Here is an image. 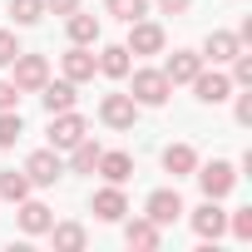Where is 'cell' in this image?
I'll list each match as a JSON object with an SVG mask.
<instances>
[{"mask_svg": "<svg viewBox=\"0 0 252 252\" xmlns=\"http://www.w3.org/2000/svg\"><path fill=\"white\" fill-rule=\"evenodd\" d=\"M129 74H134L129 99H134L139 109H163V104H168L173 84H168V74H163V69H129Z\"/></svg>", "mask_w": 252, "mask_h": 252, "instance_id": "obj_1", "label": "cell"}, {"mask_svg": "<svg viewBox=\"0 0 252 252\" xmlns=\"http://www.w3.org/2000/svg\"><path fill=\"white\" fill-rule=\"evenodd\" d=\"M20 55V40H15V30H0V69H10V60Z\"/></svg>", "mask_w": 252, "mask_h": 252, "instance_id": "obj_30", "label": "cell"}, {"mask_svg": "<svg viewBox=\"0 0 252 252\" xmlns=\"http://www.w3.org/2000/svg\"><path fill=\"white\" fill-rule=\"evenodd\" d=\"M183 213H188V208H183L178 188H154V193L144 198V218H154L158 227H173V222H178Z\"/></svg>", "mask_w": 252, "mask_h": 252, "instance_id": "obj_8", "label": "cell"}, {"mask_svg": "<svg viewBox=\"0 0 252 252\" xmlns=\"http://www.w3.org/2000/svg\"><path fill=\"white\" fill-rule=\"evenodd\" d=\"M45 79H50V60H45V55H25V50H20V55L10 60V84H15L20 94H40Z\"/></svg>", "mask_w": 252, "mask_h": 252, "instance_id": "obj_3", "label": "cell"}, {"mask_svg": "<svg viewBox=\"0 0 252 252\" xmlns=\"http://www.w3.org/2000/svg\"><path fill=\"white\" fill-rule=\"evenodd\" d=\"M15 104H20V89L10 79H0V109H15Z\"/></svg>", "mask_w": 252, "mask_h": 252, "instance_id": "obj_32", "label": "cell"}, {"mask_svg": "<svg viewBox=\"0 0 252 252\" xmlns=\"http://www.w3.org/2000/svg\"><path fill=\"white\" fill-rule=\"evenodd\" d=\"M50 237H55V247H60V252H79V247L89 242L84 222H50Z\"/></svg>", "mask_w": 252, "mask_h": 252, "instance_id": "obj_22", "label": "cell"}, {"mask_svg": "<svg viewBox=\"0 0 252 252\" xmlns=\"http://www.w3.org/2000/svg\"><path fill=\"white\" fill-rule=\"evenodd\" d=\"M99 154H104V149H99V144L84 134V139L69 149V168H74V173H94V168H99Z\"/></svg>", "mask_w": 252, "mask_h": 252, "instance_id": "obj_23", "label": "cell"}, {"mask_svg": "<svg viewBox=\"0 0 252 252\" xmlns=\"http://www.w3.org/2000/svg\"><path fill=\"white\" fill-rule=\"evenodd\" d=\"M15 222H20L25 237H45L50 222H55V208L40 203V198H20V203H15Z\"/></svg>", "mask_w": 252, "mask_h": 252, "instance_id": "obj_10", "label": "cell"}, {"mask_svg": "<svg viewBox=\"0 0 252 252\" xmlns=\"http://www.w3.org/2000/svg\"><path fill=\"white\" fill-rule=\"evenodd\" d=\"M60 64H64V79H69V84H84V79H94V74H99V64H94V50H89V45H74Z\"/></svg>", "mask_w": 252, "mask_h": 252, "instance_id": "obj_19", "label": "cell"}, {"mask_svg": "<svg viewBox=\"0 0 252 252\" xmlns=\"http://www.w3.org/2000/svg\"><path fill=\"white\" fill-rule=\"evenodd\" d=\"M0 198H5V203L30 198V178H25V168H0Z\"/></svg>", "mask_w": 252, "mask_h": 252, "instance_id": "obj_24", "label": "cell"}, {"mask_svg": "<svg viewBox=\"0 0 252 252\" xmlns=\"http://www.w3.org/2000/svg\"><path fill=\"white\" fill-rule=\"evenodd\" d=\"M237 50H247L242 40H237V30H208V40H203V60H213V64H227Z\"/></svg>", "mask_w": 252, "mask_h": 252, "instance_id": "obj_14", "label": "cell"}, {"mask_svg": "<svg viewBox=\"0 0 252 252\" xmlns=\"http://www.w3.org/2000/svg\"><path fill=\"white\" fill-rule=\"evenodd\" d=\"M104 10L114 15V20H139V15H149V0H104Z\"/></svg>", "mask_w": 252, "mask_h": 252, "instance_id": "obj_27", "label": "cell"}, {"mask_svg": "<svg viewBox=\"0 0 252 252\" xmlns=\"http://www.w3.org/2000/svg\"><path fill=\"white\" fill-rule=\"evenodd\" d=\"M99 124L114 129V134L134 129V124H139V104H134L129 94H104V99H99Z\"/></svg>", "mask_w": 252, "mask_h": 252, "instance_id": "obj_7", "label": "cell"}, {"mask_svg": "<svg viewBox=\"0 0 252 252\" xmlns=\"http://www.w3.org/2000/svg\"><path fill=\"white\" fill-rule=\"evenodd\" d=\"M94 64H99V74H104V79H129V69H134V55L124 50V45H104V50L94 55Z\"/></svg>", "mask_w": 252, "mask_h": 252, "instance_id": "obj_17", "label": "cell"}, {"mask_svg": "<svg viewBox=\"0 0 252 252\" xmlns=\"http://www.w3.org/2000/svg\"><path fill=\"white\" fill-rule=\"evenodd\" d=\"M193 94H198V104H222V99H232V79L213 64V69H198L193 74Z\"/></svg>", "mask_w": 252, "mask_h": 252, "instance_id": "obj_12", "label": "cell"}, {"mask_svg": "<svg viewBox=\"0 0 252 252\" xmlns=\"http://www.w3.org/2000/svg\"><path fill=\"white\" fill-rule=\"evenodd\" d=\"M124 50L129 55H163L168 50V35H163V25L158 20H129V40H124Z\"/></svg>", "mask_w": 252, "mask_h": 252, "instance_id": "obj_4", "label": "cell"}, {"mask_svg": "<svg viewBox=\"0 0 252 252\" xmlns=\"http://www.w3.org/2000/svg\"><path fill=\"white\" fill-rule=\"evenodd\" d=\"M74 89H79V84H69V79H45V84H40V104H45V114H64V109H74V104H79Z\"/></svg>", "mask_w": 252, "mask_h": 252, "instance_id": "obj_16", "label": "cell"}, {"mask_svg": "<svg viewBox=\"0 0 252 252\" xmlns=\"http://www.w3.org/2000/svg\"><path fill=\"white\" fill-rule=\"evenodd\" d=\"M232 119L242 124V129H247V124H252V84H247V89L237 94V104H232Z\"/></svg>", "mask_w": 252, "mask_h": 252, "instance_id": "obj_31", "label": "cell"}, {"mask_svg": "<svg viewBox=\"0 0 252 252\" xmlns=\"http://www.w3.org/2000/svg\"><path fill=\"white\" fill-rule=\"evenodd\" d=\"M188 222H193V232H198L203 242H218V237L227 232V213H222V203H218V198H203V203L188 213Z\"/></svg>", "mask_w": 252, "mask_h": 252, "instance_id": "obj_9", "label": "cell"}, {"mask_svg": "<svg viewBox=\"0 0 252 252\" xmlns=\"http://www.w3.org/2000/svg\"><path fill=\"white\" fill-rule=\"evenodd\" d=\"M84 5V0H45V10H55V15H74Z\"/></svg>", "mask_w": 252, "mask_h": 252, "instance_id": "obj_33", "label": "cell"}, {"mask_svg": "<svg viewBox=\"0 0 252 252\" xmlns=\"http://www.w3.org/2000/svg\"><path fill=\"white\" fill-rule=\"evenodd\" d=\"M64 30H69V45H99V20L79 5L74 15H64Z\"/></svg>", "mask_w": 252, "mask_h": 252, "instance_id": "obj_21", "label": "cell"}, {"mask_svg": "<svg viewBox=\"0 0 252 252\" xmlns=\"http://www.w3.org/2000/svg\"><path fill=\"white\" fill-rule=\"evenodd\" d=\"M20 134H25L20 109H0V149H15V144H20Z\"/></svg>", "mask_w": 252, "mask_h": 252, "instance_id": "obj_26", "label": "cell"}, {"mask_svg": "<svg viewBox=\"0 0 252 252\" xmlns=\"http://www.w3.org/2000/svg\"><path fill=\"white\" fill-rule=\"evenodd\" d=\"M227 232H232L237 242H252V208H237V213L227 218Z\"/></svg>", "mask_w": 252, "mask_h": 252, "instance_id": "obj_29", "label": "cell"}, {"mask_svg": "<svg viewBox=\"0 0 252 252\" xmlns=\"http://www.w3.org/2000/svg\"><path fill=\"white\" fill-rule=\"evenodd\" d=\"M25 178H30V188H55V183L64 178L60 149H35V154L25 158Z\"/></svg>", "mask_w": 252, "mask_h": 252, "instance_id": "obj_5", "label": "cell"}, {"mask_svg": "<svg viewBox=\"0 0 252 252\" xmlns=\"http://www.w3.org/2000/svg\"><path fill=\"white\" fill-rule=\"evenodd\" d=\"M89 213H94L99 222H124V218H129V193H124V183L99 188V193H94V203H89Z\"/></svg>", "mask_w": 252, "mask_h": 252, "instance_id": "obj_11", "label": "cell"}, {"mask_svg": "<svg viewBox=\"0 0 252 252\" xmlns=\"http://www.w3.org/2000/svg\"><path fill=\"white\" fill-rule=\"evenodd\" d=\"M208 60L198 55V50H173L168 60H163V74H168V84H193V74L203 69Z\"/></svg>", "mask_w": 252, "mask_h": 252, "instance_id": "obj_15", "label": "cell"}, {"mask_svg": "<svg viewBox=\"0 0 252 252\" xmlns=\"http://www.w3.org/2000/svg\"><path fill=\"white\" fill-rule=\"evenodd\" d=\"M10 20H15V30L40 25L45 20V0H10Z\"/></svg>", "mask_w": 252, "mask_h": 252, "instance_id": "obj_25", "label": "cell"}, {"mask_svg": "<svg viewBox=\"0 0 252 252\" xmlns=\"http://www.w3.org/2000/svg\"><path fill=\"white\" fill-rule=\"evenodd\" d=\"M94 173H104V183H129V178H134V154H124V149H104Z\"/></svg>", "mask_w": 252, "mask_h": 252, "instance_id": "obj_18", "label": "cell"}, {"mask_svg": "<svg viewBox=\"0 0 252 252\" xmlns=\"http://www.w3.org/2000/svg\"><path fill=\"white\" fill-rule=\"evenodd\" d=\"M124 242L139 247V252H154V247L163 242V227H158L154 218H124Z\"/></svg>", "mask_w": 252, "mask_h": 252, "instance_id": "obj_13", "label": "cell"}, {"mask_svg": "<svg viewBox=\"0 0 252 252\" xmlns=\"http://www.w3.org/2000/svg\"><path fill=\"white\" fill-rule=\"evenodd\" d=\"M227 64H232V74H227V79H232V89H247V84H252V55H247V50H237Z\"/></svg>", "mask_w": 252, "mask_h": 252, "instance_id": "obj_28", "label": "cell"}, {"mask_svg": "<svg viewBox=\"0 0 252 252\" xmlns=\"http://www.w3.org/2000/svg\"><path fill=\"white\" fill-rule=\"evenodd\" d=\"M193 178H198V188H203V198H227L232 188H237V168L227 163V158H213V163H203L198 158V168H193Z\"/></svg>", "mask_w": 252, "mask_h": 252, "instance_id": "obj_2", "label": "cell"}, {"mask_svg": "<svg viewBox=\"0 0 252 252\" xmlns=\"http://www.w3.org/2000/svg\"><path fill=\"white\" fill-rule=\"evenodd\" d=\"M193 10V0H158V15H183Z\"/></svg>", "mask_w": 252, "mask_h": 252, "instance_id": "obj_34", "label": "cell"}, {"mask_svg": "<svg viewBox=\"0 0 252 252\" xmlns=\"http://www.w3.org/2000/svg\"><path fill=\"white\" fill-rule=\"evenodd\" d=\"M84 134H89V119H84V114H74V109H64V114H50V149L69 154V149H74Z\"/></svg>", "mask_w": 252, "mask_h": 252, "instance_id": "obj_6", "label": "cell"}, {"mask_svg": "<svg viewBox=\"0 0 252 252\" xmlns=\"http://www.w3.org/2000/svg\"><path fill=\"white\" fill-rule=\"evenodd\" d=\"M193 168H198V149H193V144H168V149H163V173L193 178Z\"/></svg>", "mask_w": 252, "mask_h": 252, "instance_id": "obj_20", "label": "cell"}]
</instances>
